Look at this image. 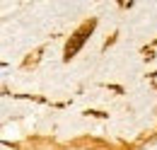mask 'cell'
<instances>
[{
  "instance_id": "6da1fadb",
  "label": "cell",
  "mask_w": 157,
  "mask_h": 150,
  "mask_svg": "<svg viewBox=\"0 0 157 150\" xmlns=\"http://www.w3.org/2000/svg\"><path fill=\"white\" fill-rule=\"evenodd\" d=\"M94 24H97L94 19H92V22H87L85 27H80L78 32H75V34L70 37V41L65 44V61H70V58H73V56H75V53L80 51V49H82V44H85V41H87V37L92 34Z\"/></svg>"
}]
</instances>
